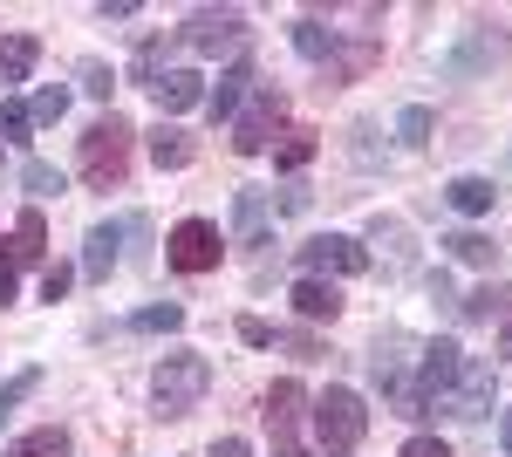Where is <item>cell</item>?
Returning a JSON list of instances; mask_svg holds the SVG:
<instances>
[{
    "label": "cell",
    "mask_w": 512,
    "mask_h": 457,
    "mask_svg": "<svg viewBox=\"0 0 512 457\" xmlns=\"http://www.w3.org/2000/svg\"><path fill=\"white\" fill-rule=\"evenodd\" d=\"M130 151H137V130H130V116H96L89 130H82V151H76V171L89 191H117L130 178Z\"/></svg>",
    "instance_id": "cell-1"
},
{
    "label": "cell",
    "mask_w": 512,
    "mask_h": 457,
    "mask_svg": "<svg viewBox=\"0 0 512 457\" xmlns=\"http://www.w3.org/2000/svg\"><path fill=\"white\" fill-rule=\"evenodd\" d=\"M308 417H315V444L328 457H349L362 444V430H369V410H362L355 389H321L315 403H308Z\"/></svg>",
    "instance_id": "cell-2"
},
{
    "label": "cell",
    "mask_w": 512,
    "mask_h": 457,
    "mask_svg": "<svg viewBox=\"0 0 512 457\" xmlns=\"http://www.w3.org/2000/svg\"><path fill=\"white\" fill-rule=\"evenodd\" d=\"M205 389H212V362H205V355H164L158 369H151V403H158V417L198 410Z\"/></svg>",
    "instance_id": "cell-3"
},
{
    "label": "cell",
    "mask_w": 512,
    "mask_h": 457,
    "mask_svg": "<svg viewBox=\"0 0 512 457\" xmlns=\"http://www.w3.org/2000/svg\"><path fill=\"white\" fill-rule=\"evenodd\" d=\"M260 417H267L274 457H308V444H301V417H308V389H301V382H274V389H267V403H260Z\"/></svg>",
    "instance_id": "cell-4"
},
{
    "label": "cell",
    "mask_w": 512,
    "mask_h": 457,
    "mask_svg": "<svg viewBox=\"0 0 512 457\" xmlns=\"http://www.w3.org/2000/svg\"><path fill=\"white\" fill-rule=\"evenodd\" d=\"M280 123H287V96H280V89H253L246 110L233 116V151L239 157H260L267 144H274Z\"/></svg>",
    "instance_id": "cell-5"
},
{
    "label": "cell",
    "mask_w": 512,
    "mask_h": 457,
    "mask_svg": "<svg viewBox=\"0 0 512 457\" xmlns=\"http://www.w3.org/2000/svg\"><path fill=\"white\" fill-rule=\"evenodd\" d=\"M164 260H171L178 273H212L219 260H226V239H219L212 219H178V226H171V246H164Z\"/></svg>",
    "instance_id": "cell-6"
},
{
    "label": "cell",
    "mask_w": 512,
    "mask_h": 457,
    "mask_svg": "<svg viewBox=\"0 0 512 457\" xmlns=\"http://www.w3.org/2000/svg\"><path fill=\"white\" fill-rule=\"evenodd\" d=\"M458 369H465V348L458 342H444V335H437V342H424L417 348V403H424V410H437V403H444V389H451V382H458Z\"/></svg>",
    "instance_id": "cell-7"
},
{
    "label": "cell",
    "mask_w": 512,
    "mask_h": 457,
    "mask_svg": "<svg viewBox=\"0 0 512 457\" xmlns=\"http://www.w3.org/2000/svg\"><path fill=\"white\" fill-rule=\"evenodd\" d=\"M321 273H369V253H362V239L349 232H321L301 246V280H321Z\"/></svg>",
    "instance_id": "cell-8"
},
{
    "label": "cell",
    "mask_w": 512,
    "mask_h": 457,
    "mask_svg": "<svg viewBox=\"0 0 512 457\" xmlns=\"http://www.w3.org/2000/svg\"><path fill=\"white\" fill-rule=\"evenodd\" d=\"M492 389H499V382H492V362H472V355H465V369H458V382L444 389L437 410L458 417V423H478L485 410H492Z\"/></svg>",
    "instance_id": "cell-9"
},
{
    "label": "cell",
    "mask_w": 512,
    "mask_h": 457,
    "mask_svg": "<svg viewBox=\"0 0 512 457\" xmlns=\"http://www.w3.org/2000/svg\"><path fill=\"white\" fill-rule=\"evenodd\" d=\"M239 35H246V14H239V7H198L192 21L178 28V41H185V48H198V55L239 48Z\"/></svg>",
    "instance_id": "cell-10"
},
{
    "label": "cell",
    "mask_w": 512,
    "mask_h": 457,
    "mask_svg": "<svg viewBox=\"0 0 512 457\" xmlns=\"http://www.w3.org/2000/svg\"><path fill=\"white\" fill-rule=\"evenodd\" d=\"M253 89H260V82H253V62H233L226 76L205 89V116H212V123H233V116L246 110V96H253Z\"/></svg>",
    "instance_id": "cell-11"
},
{
    "label": "cell",
    "mask_w": 512,
    "mask_h": 457,
    "mask_svg": "<svg viewBox=\"0 0 512 457\" xmlns=\"http://www.w3.org/2000/svg\"><path fill=\"white\" fill-rule=\"evenodd\" d=\"M151 96H158L164 116H185V110H198V103H205V76H198V69H164Z\"/></svg>",
    "instance_id": "cell-12"
},
{
    "label": "cell",
    "mask_w": 512,
    "mask_h": 457,
    "mask_svg": "<svg viewBox=\"0 0 512 457\" xmlns=\"http://www.w3.org/2000/svg\"><path fill=\"white\" fill-rule=\"evenodd\" d=\"M41 253H48V226H41V212L28 205L21 219H14V239H7V267L21 273V267H35Z\"/></svg>",
    "instance_id": "cell-13"
},
{
    "label": "cell",
    "mask_w": 512,
    "mask_h": 457,
    "mask_svg": "<svg viewBox=\"0 0 512 457\" xmlns=\"http://www.w3.org/2000/svg\"><path fill=\"white\" fill-rule=\"evenodd\" d=\"M41 62V41L35 35H7L0 41V89H14V82H28Z\"/></svg>",
    "instance_id": "cell-14"
},
{
    "label": "cell",
    "mask_w": 512,
    "mask_h": 457,
    "mask_svg": "<svg viewBox=\"0 0 512 457\" xmlns=\"http://www.w3.org/2000/svg\"><path fill=\"white\" fill-rule=\"evenodd\" d=\"M117 246H123V226H89V239H82V273H89V280H110Z\"/></svg>",
    "instance_id": "cell-15"
},
{
    "label": "cell",
    "mask_w": 512,
    "mask_h": 457,
    "mask_svg": "<svg viewBox=\"0 0 512 457\" xmlns=\"http://www.w3.org/2000/svg\"><path fill=\"white\" fill-rule=\"evenodd\" d=\"M192 157H198V144L178 123H158V130H151V164H158V171H185Z\"/></svg>",
    "instance_id": "cell-16"
},
{
    "label": "cell",
    "mask_w": 512,
    "mask_h": 457,
    "mask_svg": "<svg viewBox=\"0 0 512 457\" xmlns=\"http://www.w3.org/2000/svg\"><path fill=\"white\" fill-rule=\"evenodd\" d=\"M294 307H301V321H335L342 294H335V280H294Z\"/></svg>",
    "instance_id": "cell-17"
},
{
    "label": "cell",
    "mask_w": 512,
    "mask_h": 457,
    "mask_svg": "<svg viewBox=\"0 0 512 457\" xmlns=\"http://www.w3.org/2000/svg\"><path fill=\"white\" fill-rule=\"evenodd\" d=\"M444 198H451V212H465V219H485L499 191H492V178H451V185H444Z\"/></svg>",
    "instance_id": "cell-18"
},
{
    "label": "cell",
    "mask_w": 512,
    "mask_h": 457,
    "mask_svg": "<svg viewBox=\"0 0 512 457\" xmlns=\"http://www.w3.org/2000/svg\"><path fill=\"white\" fill-rule=\"evenodd\" d=\"M267 232V191H239L233 198V239L239 246H253Z\"/></svg>",
    "instance_id": "cell-19"
},
{
    "label": "cell",
    "mask_w": 512,
    "mask_h": 457,
    "mask_svg": "<svg viewBox=\"0 0 512 457\" xmlns=\"http://www.w3.org/2000/svg\"><path fill=\"white\" fill-rule=\"evenodd\" d=\"M335 28H321L315 14H301V21H294V48H301V55H308V62H321V69H328V55H335Z\"/></svg>",
    "instance_id": "cell-20"
},
{
    "label": "cell",
    "mask_w": 512,
    "mask_h": 457,
    "mask_svg": "<svg viewBox=\"0 0 512 457\" xmlns=\"http://www.w3.org/2000/svg\"><path fill=\"white\" fill-rule=\"evenodd\" d=\"M7 457H69V430H55V423H41L28 437H14V451Z\"/></svg>",
    "instance_id": "cell-21"
},
{
    "label": "cell",
    "mask_w": 512,
    "mask_h": 457,
    "mask_svg": "<svg viewBox=\"0 0 512 457\" xmlns=\"http://www.w3.org/2000/svg\"><path fill=\"white\" fill-rule=\"evenodd\" d=\"M130 328H137V335H178V328H185V307H178V301L137 307V314H130Z\"/></svg>",
    "instance_id": "cell-22"
},
{
    "label": "cell",
    "mask_w": 512,
    "mask_h": 457,
    "mask_svg": "<svg viewBox=\"0 0 512 457\" xmlns=\"http://www.w3.org/2000/svg\"><path fill=\"white\" fill-rule=\"evenodd\" d=\"M369 62H376V41H355V48L335 41V55H328V82H355Z\"/></svg>",
    "instance_id": "cell-23"
},
{
    "label": "cell",
    "mask_w": 512,
    "mask_h": 457,
    "mask_svg": "<svg viewBox=\"0 0 512 457\" xmlns=\"http://www.w3.org/2000/svg\"><path fill=\"white\" fill-rule=\"evenodd\" d=\"M444 246H451V260H465V267H499V246H492L485 232H451Z\"/></svg>",
    "instance_id": "cell-24"
},
{
    "label": "cell",
    "mask_w": 512,
    "mask_h": 457,
    "mask_svg": "<svg viewBox=\"0 0 512 457\" xmlns=\"http://www.w3.org/2000/svg\"><path fill=\"white\" fill-rule=\"evenodd\" d=\"M308 157H315V130H287V137L274 144V164H280V171H301Z\"/></svg>",
    "instance_id": "cell-25"
},
{
    "label": "cell",
    "mask_w": 512,
    "mask_h": 457,
    "mask_svg": "<svg viewBox=\"0 0 512 457\" xmlns=\"http://www.w3.org/2000/svg\"><path fill=\"white\" fill-rule=\"evenodd\" d=\"M28 130H35V116H28V103L0 96V144H28Z\"/></svg>",
    "instance_id": "cell-26"
},
{
    "label": "cell",
    "mask_w": 512,
    "mask_h": 457,
    "mask_svg": "<svg viewBox=\"0 0 512 457\" xmlns=\"http://www.w3.org/2000/svg\"><path fill=\"white\" fill-rule=\"evenodd\" d=\"M130 76L158 89V76H164V35H144V41H137V62H130Z\"/></svg>",
    "instance_id": "cell-27"
},
{
    "label": "cell",
    "mask_w": 512,
    "mask_h": 457,
    "mask_svg": "<svg viewBox=\"0 0 512 457\" xmlns=\"http://www.w3.org/2000/svg\"><path fill=\"white\" fill-rule=\"evenodd\" d=\"M431 130H437V116L424 110V103H410V110L396 116V137H403V144H431Z\"/></svg>",
    "instance_id": "cell-28"
},
{
    "label": "cell",
    "mask_w": 512,
    "mask_h": 457,
    "mask_svg": "<svg viewBox=\"0 0 512 457\" xmlns=\"http://www.w3.org/2000/svg\"><path fill=\"white\" fill-rule=\"evenodd\" d=\"M21 185L35 191V198H55V191H62V171L41 164V157H28V164H21Z\"/></svg>",
    "instance_id": "cell-29"
},
{
    "label": "cell",
    "mask_w": 512,
    "mask_h": 457,
    "mask_svg": "<svg viewBox=\"0 0 512 457\" xmlns=\"http://www.w3.org/2000/svg\"><path fill=\"white\" fill-rule=\"evenodd\" d=\"M62 110H69V89H62V82H48L35 103H28V116H35V123H62Z\"/></svg>",
    "instance_id": "cell-30"
},
{
    "label": "cell",
    "mask_w": 512,
    "mask_h": 457,
    "mask_svg": "<svg viewBox=\"0 0 512 457\" xmlns=\"http://www.w3.org/2000/svg\"><path fill=\"white\" fill-rule=\"evenodd\" d=\"M35 389H41V369H21V376H14L7 389H0V417H7V410H14L21 396H35Z\"/></svg>",
    "instance_id": "cell-31"
},
{
    "label": "cell",
    "mask_w": 512,
    "mask_h": 457,
    "mask_svg": "<svg viewBox=\"0 0 512 457\" xmlns=\"http://www.w3.org/2000/svg\"><path fill=\"white\" fill-rule=\"evenodd\" d=\"M76 76H82V89H89V96H103V103H110V89H117V76H110L103 62H82Z\"/></svg>",
    "instance_id": "cell-32"
},
{
    "label": "cell",
    "mask_w": 512,
    "mask_h": 457,
    "mask_svg": "<svg viewBox=\"0 0 512 457\" xmlns=\"http://www.w3.org/2000/svg\"><path fill=\"white\" fill-rule=\"evenodd\" d=\"M69 280H76V273H69L62 260H55V267L41 273V301H62V294H69Z\"/></svg>",
    "instance_id": "cell-33"
},
{
    "label": "cell",
    "mask_w": 512,
    "mask_h": 457,
    "mask_svg": "<svg viewBox=\"0 0 512 457\" xmlns=\"http://www.w3.org/2000/svg\"><path fill=\"white\" fill-rule=\"evenodd\" d=\"M239 342L246 348H274V328H267L260 314H246V321H239Z\"/></svg>",
    "instance_id": "cell-34"
},
{
    "label": "cell",
    "mask_w": 512,
    "mask_h": 457,
    "mask_svg": "<svg viewBox=\"0 0 512 457\" xmlns=\"http://www.w3.org/2000/svg\"><path fill=\"white\" fill-rule=\"evenodd\" d=\"M403 457H451V444H444V437H410Z\"/></svg>",
    "instance_id": "cell-35"
},
{
    "label": "cell",
    "mask_w": 512,
    "mask_h": 457,
    "mask_svg": "<svg viewBox=\"0 0 512 457\" xmlns=\"http://www.w3.org/2000/svg\"><path fill=\"white\" fill-rule=\"evenodd\" d=\"M280 342L294 348V362H315V355H321V342H315V335H280Z\"/></svg>",
    "instance_id": "cell-36"
},
{
    "label": "cell",
    "mask_w": 512,
    "mask_h": 457,
    "mask_svg": "<svg viewBox=\"0 0 512 457\" xmlns=\"http://www.w3.org/2000/svg\"><path fill=\"white\" fill-rule=\"evenodd\" d=\"M212 457H253V444H246V437H219V444H212Z\"/></svg>",
    "instance_id": "cell-37"
},
{
    "label": "cell",
    "mask_w": 512,
    "mask_h": 457,
    "mask_svg": "<svg viewBox=\"0 0 512 457\" xmlns=\"http://www.w3.org/2000/svg\"><path fill=\"white\" fill-rule=\"evenodd\" d=\"M14 287H21V273H14V267H7V253H0V307H7V301H14Z\"/></svg>",
    "instance_id": "cell-38"
},
{
    "label": "cell",
    "mask_w": 512,
    "mask_h": 457,
    "mask_svg": "<svg viewBox=\"0 0 512 457\" xmlns=\"http://www.w3.org/2000/svg\"><path fill=\"white\" fill-rule=\"evenodd\" d=\"M499 437H506V457H512V410H506V430H499Z\"/></svg>",
    "instance_id": "cell-39"
},
{
    "label": "cell",
    "mask_w": 512,
    "mask_h": 457,
    "mask_svg": "<svg viewBox=\"0 0 512 457\" xmlns=\"http://www.w3.org/2000/svg\"><path fill=\"white\" fill-rule=\"evenodd\" d=\"M499 355H512V328H506V335H499Z\"/></svg>",
    "instance_id": "cell-40"
}]
</instances>
